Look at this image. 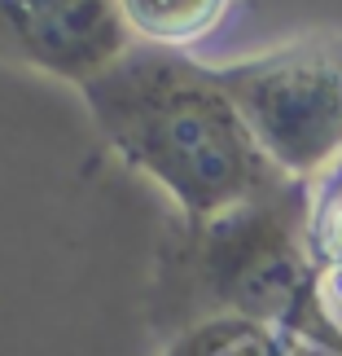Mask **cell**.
<instances>
[{"instance_id": "1", "label": "cell", "mask_w": 342, "mask_h": 356, "mask_svg": "<svg viewBox=\"0 0 342 356\" xmlns=\"http://www.w3.org/2000/svg\"><path fill=\"white\" fill-rule=\"evenodd\" d=\"M311 185L281 181L211 220H176L149 273V330L162 343L211 317H246L342 352V321L307 238Z\"/></svg>"}, {"instance_id": "2", "label": "cell", "mask_w": 342, "mask_h": 356, "mask_svg": "<svg viewBox=\"0 0 342 356\" xmlns=\"http://www.w3.org/2000/svg\"><path fill=\"white\" fill-rule=\"evenodd\" d=\"M79 97L101 141L158 185L180 220H211L290 181L259 149L215 66L194 53L132 44Z\"/></svg>"}, {"instance_id": "3", "label": "cell", "mask_w": 342, "mask_h": 356, "mask_svg": "<svg viewBox=\"0 0 342 356\" xmlns=\"http://www.w3.org/2000/svg\"><path fill=\"white\" fill-rule=\"evenodd\" d=\"M268 163L316 185L342 163V35L303 31L237 62H211Z\"/></svg>"}, {"instance_id": "4", "label": "cell", "mask_w": 342, "mask_h": 356, "mask_svg": "<svg viewBox=\"0 0 342 356\" xmlns=\"http://www.w3.org/2000/svg\"><path fill=\"white\" fill-rule=\"evenodd\" d=\"M136 44L119 0H0V53L84 88Z\"/></svg>"}, {"instance_id": "5", "label": "cell", "mask_w": 342, "mask_h": 356, "mask_svg": "<svg viewBox=\"0 0 342 356\" xmlns=\"http://www.w3.org/2000/svg\"><path fill=\"white\" fill-rule=\"evenodd\" d=\"M241 0H119L136 44L194 53L237 13Z\"/></svg>"}, {"instance_id": "6", "label": "cell", "mask_w": 342, "mask_h": 356, "mask_svg": "<svg viewBox=\"0 0 342 356\" xmlns=\"http://www.w3.org/2000/svg\"><path fill=\"white\" fill-rule=\"evenodd\" d=\"M158 356H298V339L246 317H211L167 339Z\"/></svg>"}, {"instance_id": "7", "label": "cell", "mask_w": 342, "mask_h": 356, "mask_svg": "<svg viewBox=\"0 0 342 356\" xmlns=\"http://www.w3.org/2000/svg\"><path fill=\"white\" fill-rule=\"evenodd\" d=\"M311 255L320 268V286L334 317L342 321V163L311 185V220H307Z\"/></svg>"}, {"instance_id": "8", "label": "cell", "mask_w": 342, "mask_h": 356, "mask_svg": "<svg viewBox=\"0 0 342 356\" xmlns=\"http://www.w3.org/2000/svg\"><path fill=\"white\" fill-rule=\"evenodd\" d=\"M298 356H342V352H330V348H311V343H298Z\"/></svg>"}]
</instances>
